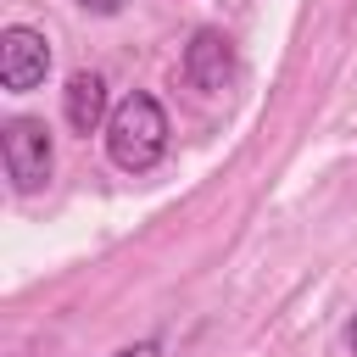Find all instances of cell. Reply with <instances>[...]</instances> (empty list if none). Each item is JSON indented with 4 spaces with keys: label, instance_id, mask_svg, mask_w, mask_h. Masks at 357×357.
Listing matches in <instances>:
<instances>
[{
    "label": "cell",
    "instance_id": "cell-1",
    "mask_svg": "<svg viewBox=\"0 0 357 357\" xmlns=\"http://www.w3.org/2000/svg\"><path fill=\"white\" fill-rule=\"evenodd\" d=\"M162 151H167V112H162V100L145 95V89L123 95L112 106V117H106V156H112V167L151 173L162 162Z\"/></svg>",
    "mask_w": 357,
    "mask_h": 357
},
{
    "label": "cell",
    "instance_id": "cell-2",
    "mask_svg": "<svg viewBox=\"0 0 357 357\" xmlns=\"http://www.w3.org/2000/svg\"><path fill=\"white\" fill-rule=\"evenodd\" d=\"M0 156H6V173L17 190H39L50 184V167H56V145H50V128L39 117H11L0 128Z\"/></svg>",
    "mask_w": 357,
    "mask_h": 357
},
{
    "label": "cell",
    "instance_id": "cell-3",
    "mask_svg": "<svg viewBox=\"0 0 357 357\" xmlns=\"http://www.w3.org/2000/svg\"><path fill=\"white\" fill-rule=\"evenodd\" d=\"M45 73H50V39L28 22L0 28V84L11 95H28L45 84Z\"/></svg>",
    "mask_w": 357,
    "mask_h": 357
},
{
    "label": "cell",
    "instance_id": "cell-4",
    "mask_svg": "<svg viewBox=\"0 0 357 357\" xmlns=\"http://www.w3.org/2000/svg\"><path fill=\"white\" fill-rule=\"evenodd\" d=\"M184 78H190L201 95H223V89L234 84V39L218 33V28L190 33V45H184Z\"/></svg>",
    "mask_w": 357,
    "mask_h": 357
},
{
    "label": "cell",
    "instance_id": "cell-5",
    "mask_svg": "<svg viewBox=\"0 0 357 357\" xmlns=\"http://www.w3.org/2000/svg\"><path fill=\"white\" fill-rule=\"evenodd\" d=\"M61 112H67V128H73V134H95V128H106V117H112L106 78H100V73H73L67 89H61Z\"/></svg>",
    "mask_w": 357,
    "mask_h": 357
},
{
    "label": "cell",
    "instance_id": "cell-6",
    "mask_svg": "<svg viewBox=\"0 0 357 357\" xmlns=\"http://www.w3.org/2000/svg\"><path fill=\"white\" fill-rule=\"evenodd\" d=\"M112 357H162V340H156V335H145V340H134V346H117Z\"/></svg>",
    "mask_w": 357,
    "mask_h": 357
},
{
    "label": "cell",
    "instance_id": "cell-7",
    "mask_svg": "<svg viewBox=\"0 0 357 357\" xmlns=\"http://www.w3.org/2000/svg\"><path fill=\"white\" fill-rule=\"evenodd\" d=\"M78 6H84V11H95V17H117L128 0H78Z\"/></svg>",
    "mask_w": 357,
    "mask_h": 357
},
{
    "label": "cell",
    "instance_id": "cell-8",
    "mask_svg": "<svg viewBox=\"0 0 357 357\" xmlns=\"http://www.w3.org/2000/svg\"><path fill=\"white\" fill-rule=\"evenodd\" d=\"M346 346H351V351H357V318H351V324H346Z\"/></svg>",
    "mask_w": 357,
    "mask_h": 357
}]
</instances>
